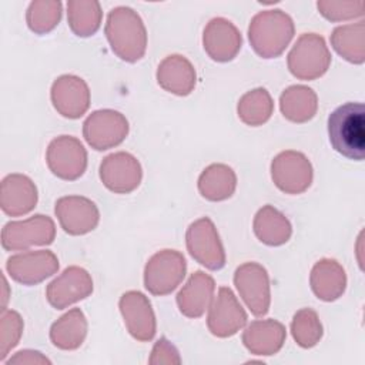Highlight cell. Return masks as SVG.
Instances as JSON below:
<instances>
[{
    "instance_id": "cell-1",
    "label": "cell",
    "mask_w": 365,
    "mask_h": 365,
    "mask_svg": "<svg viewBox=\"0 0 365 365\" xmlns=\"http://www.w3.org/2000/svg\"><path fill=\"white\" fill-rule=\"evenodd\" d=\"M104 33L118 58L135 63L144 57L147 30L141 17L133 9L125 6L113 9L107 16Z\"/></svg>"
},
{
    "instance_id": "cell-2",
    "label": "cell",
    "mask_w": 365,
    "mask_h": 365,
    "mask_svg": "<svg viewBox=\"0 0 365 365\" xmlns=\"http://www.w3.org/2000/svg\"><path fill=\"white\" fill-rule=\"evenodd\" d=\"M328 137L341 155L362 161L365 157V108L362 103H345L328 117Z\"/></svg>"
},
{
    "instance_id": "cell-3",
    "label": "cell",
    "mask_w": 365,
    "mask_h": 365,
    "mask_svg": "<svg viewBox=\"0 0 365 365\" xmlns=\"http://www.w3.org/2000/svg\"><path fill=\"white\" fill-rule=\"evenodd\" d=\"M295 33L292 19L282 10H265L255 14L248 27L254 51L262 58H275L284 53Z\"/></svg>"
},
{
    "instance_id": "cell-4",
    "label": "cell",
    "mask_w": 365,
    "mask_h": 365,
    "mask_svg": "<svg viewBox=\"0 0 365 365\" xmlns=\"http://www.w3.org/2000/svg\"><path fill=\"white\" fill-rule=\"evenodd\" d=\"M289 73L299 80H315L327 73L331 53L322 36L304 33L299 36L287 58Z\"/></svg>"
},
{
    "instance_id": "cell-5",
    "label": "cell",
    "mask_w": 365,
    "mask_h": 365,
    "mask_svg": "<svg viewBox=\"0 0 365 365\" xmlns=\"http://www.w3.org/2000/svg\"><path fill=\"white\" fill-rule=\"evenodd\" d=\"M185 271L187 262L180 251L161 250L145 264L144 287L153 295H168L182 282Z\"/></svg>"
},
{
    "instance_id": "cell-6",
    "label": "cell",
    "mask_w": 365,
    "mask_h": 365,
    "mask_svg": "<svg viewBox=\"0 0 365 365\" xmlns=\"http://www.w3.org/2000/svg\"><path fill=\"white\" fill-rule=\"evenodd\" d=\"M54 238V221L43 214L23 221H10L1 230V247L6 251H26L34 245H48Z\"/></svg>"
},
{
    "instance_id": "cell-7",
    "label": "cell",
    "mask_w": 365,
    "mask_h": 365,
    "mask_svg": "<svg viewBox=\"0 0 365 365\" xmlns=\"http://www.w3.org/2000/svg\"><path fill=\"white\" fill-rule=\"evenodd\" d=\"M185 244L190 255L211 271H218L225 265V251L214 222L202 217L190 224L185 232Z\"/></svg>"
},
{
    "instance_id": "cell-8",
    "label": "cell",
    "mask_w": 365,
    "mask_h": 365,
    "mask_svg": "<svg viewBox=\"0 0 365 365\" xmlns=\"http://www.w3.org/2000/svg\"><path fill=\"white\" fill-rule=\"evenodd\" d=\"M128 128V121L120 111L104 108L91 113L86 118L83 137L91 148L104 151L120 145L125 140Z\"/></svg>"
},
{
    "instance_id": "cell-9",
    "label": "cell",
    "mask_w": 365,
    "mask_h": 365,
    "mask_svg": "<svg viewBox=\"0 0 365 365\" xmlns=\"http://www.w3.org/2000/svg\"><path fill=\"white\" fill-rule=\"evenodd\" d=\"M271 178L282 192L301 194L312 184V164L299 151H282L271 163Z\"/></svg>"
},
{
    "instance_id": "cell-10",
    "label": "cell",
    "mask_w": 365,
    "mask_h": 365,
    "mask_svg": "<svg viewBox=\"0 0 365 365\" xmlns=\"http://www.w3.org/2000/svg\"><path fill=\"white\" fill-rule=\"evenodd\" d=\"M50 171L66 181L80 178L87 168V151L73 135H60L50 141L46 153Z\"/></svg>"
},
{
    "instance_id": "cell-11",
    "label": "cell",
    "mask_w": 365,
    "mask_h": 365,
    "mask_svg": "<svg viewBox=\"0 0 365 365\" xmlns=\"http://www.w3.org/2000/svg\"><path fill=\"white\" fill-rule=\"evenodd\" d=\"M234 284L247 308L255 317H264L271 304L269 277L258 262H244L234 272Z\"/></svg>"
},
{
    "instance_id": "cell-12",
    "label": "cell",
    "mask_w": 365,
    "mask_h": 365,
    "mask_svg": "<svg viewBox=\"0 0 365 365\" xmlns=\"http://www.w3.org/2000/svg\"><path fill=\"white\" fill-rule=\"evenodd\" d=\"M247 324V312L228 287H220L208 307L207 325L212 335L228 338Z\"/></svg>"
},
{
    "instance_id": "cell-13",
    "label": "cell",
    "mask_w": 365,
    "mask_h": 365,
    "mask_svg": "<svg viewBox=\"0 0 365 365\" xmlns=\"http://www.w3.org/2000/svg\"><path fill=\"white\" fill-rule=\"evenodd\" d=\"M98 174L101 182L111 192L128 194L140 185L143 168L133 154L118 151L103 158Z\"/></svg>"
},
{
    "instance_id": "cell-14",
    "label": "cell",
    "mask_w": 365,
    "mask_h": 365,
    "mask_svg": "<svg viewBox=\"0 0 365 365\" xmlns=\"http://www.w3.org/2000/svg\"><path fill=\"white\" fill-rule=\"evenodd\" d=\"M6 269L16 282L36 285L57 272L58 258L48 250L24 251L11 255L6 262Z\"/></svg>"
},
{
    "instance_id": "cell-15",
    "label": "cell",
    "mask_w": 365,
    "mask_h": 365,
    "mask_svg": "<svg viewBox=\"0 0 365 365\" xmlns=\"http://www.w3.org/2000/svg\"><path fill=\"white\" fill-rule=\"evenodd\" d=\"M93 292V279L88 271L71 265L54 278L46 288V298L56 309H64Z\"/></svg>"
},
{
    "instance_id": "cell-16",
    "label": "cell",
    "mask_w": 365,
    "mask_h": 365,
    "mask_svg": "<svg viewBox=\"0 0 365 365\" xmlns=\"http://www.w3.org/2000/svg\"><path fill=\"white\" fill-rule=\"evenodd\" d=\"M56 217L61 228L70 235H84L100 221V211L94 201L81 195H67L56 201Z\"/></svg>"
},
{
    "instance_id": "cell-17",
    "label": "cell",
    "mask_w": 365,
    "mask_h": 365,
    "mask_svg": "<svg viewBox=\"0 0 365 365\" xmlns=\"http://www.w3.org/2000/svg\"><path fill=\"white\" fill-rule=\"evenodd\" d=\"M120 312L130 335L140 341H151L155 335L157 322L150 299L140 291H127L118 301Z\"/></svg>"
},
{
    "instance_id": "cell-18",
    "label": "cell",
    "mask_w": 365,
    "mask_h": 365,
    "mask_svg": "<svg viewBox=\"0 0 365 365\" xmlns=\"http://www.w3.org/2000/svg\"><path fill=\"white\" fill-rule=\"evenodd\" d=\"M53 107L66 118H80L90 107L87 83L77 76L64 74L54 80L50 91Z\"/></svg>"
},
{
    "instance_id": "cell-19",
    "label": "cell",
    "mask_w": 365,
    "mask_h": 365,
    "mask_svg": "<svg viewBox=\"0 0 365 365\" xmlns=\"http://www.w3.org/2000/svg\"><path fill=\"white\" fill-rule=\"evenodd\" d=\"M241 44L242 37L240 30L224 17L210 20L204 29L202 46L205 53L214 61H231L241 50Z\"/></svg>"
},
{
    "instance_id": "cell-20",
    "label": "cell",
    "mask_w": 365,
    "mask_h": 365,
    "mask_svg": "<svg viewBox=\"0 0 365 365\" xmlns=\"http://www.w3.org/2000/svg\"><path fill=\"white\" fill-rule=\"evenodd\" d=\"M37 187L24 174H9L1 180L0 207L10 217L29 214L37 204Z\"/></svg>"
},
{
    "instance_id": "cell-21",
    "label": "cell",
    "mask_w": 365,
    "mask_h": 365,
    "mask_svg": "<svg viewBox=\"0 0 365 365\" xmlns=\"http://www.w3.org/2000/svg\"><path fill=\"white\" fill-rule=\"evenodd\" d=\"M215 291L214 278L202 271L190 275L185 285L177 294L180 312L188 318H200L208 309Z\"/></svg>"
},
{
    "instance_id": "cell-22",
    "label": "cell",
    "mask_w": 365,
    "mask_h": 365,
    "mask_svg": "<svg viewBox=\"0 0 365 365\" xmlns=\"http://www.w3.org/2000/svg\"><path fill=\"white\" fill-rule=\"evenodd\" d=\"M157 83L161 88L175 96H188L197 81L195 68L190 60L180 54L167 56L157 68Z\"/></svg>"
},
{
    "instance_id": "cell-23",
    "label": "cell",
    "mask_w": 365,
    "mask_h": 365,
    "mask_svg": "<svg viewBox=\"0 0 365 365\" xmlns=\"http://www.w3.org/2000/svg\"><path fill=\"white\" fill-rule=\"evenodd\" d=\"M287 338L285 327L277 319L252 321L242 332L244 346L254 355L277 354Z\"/></svg>"
},
{
    "instance_id": "cell-24",
    "label": "cell",
    "mask_w": 365,
    "mask_h": 365,
    "mask_svg": "<svg viewBox=\"0 0 365 365\" xmlns=\"http://www.w3.org/2000/svg\"><path fill=\"white\" fill-rule=\"evenodd\" d=\"M309 284L317 298L331 302L344 294L346 288V274L338 261L322 258L312 267Z\"/></svg>"
},
{
    "instance_id": "cell-25",
    "label": "cell",
    "mask_w": 365,
    "mask_h": 365,
    "mask_svg": "<svg viewBox=\"0 0 365 365\" xmlns=\"http://www.w3.org/2000/svg\"><path fill=\"white\" fill-rule=\"evenodd\" d=\"M252 228L257 238L269 247L285 244L292 234V225L289 220L269 204L258 210L254 217Z\"/></svg>"
},
{
    "instance_id": "cell-26",
    "label": "cell",
    "mask_w": 365,
    "mask_h": 365,
    "mask_svg": "<svg viewBox=\"0 0 365 365\" xmlns=\"http://www.w3.org/2000/svg\"><path fill=\"white\" fill-rule=\"evenodd\" d=\"M87 335V319L80 308H73L61 315L50 328V339L54 346L73 351L81 346Z\"/></svg>"
},
{
    "instance_id": "cell-27",
    "label": "cell",
    "mask_w": 365,
    "mask_h": 365,
    "mask_svg": "<svg viewBox=\"0 0 365 365\" xmlns=\"http://www.w3.org/2000/svg\"><path fill=\"white\" fill-rule=\"evenodd\" d=\"M282 115L292 123L309 121L318 110V97L311 87L298 84L285 88L279 97Z\"/></svg>"
},
{
    "instance_id": "cell-28",
    "label": "cell",
    "mask_w": 365,
    "mask_h": 365,
    "mask_svg": "<svg viewBox=\"0 0 365 365\" xmlns=\"http://www.w3.org/2000/svg\"><path fill=\"white\" fill-rule=\"evenodd\" d=\"M237 188V175L227 164L208 165L198 178V191L208 201H224Z\"/></svg>"
},
{
    "instance_id": "cell-29",
    "label": "cell",
    "mask_w": 365,
    "mask_h": 365,
    "mask_svg": "<svg viewBox=\"0 0 365 365\" xmlns=\"http://www.w3.org/2000/svg\"><path fill=\"white\" fill-rule=\"evenodd\" d=\"M365 24L364 21L338 26L331 34L334 50L346 61L362 64L365 60Z\"/></svg>"
},
{
    "instance_id": "cell-30",
    "label": "cell",
    "mask_w": 365,
    "mask_h": 365,
    "mask_svg": "<svg viewBox=\"0 0 365 365\" xmlns=\"http://www.w3.org/2000/svg\"><path fill=\"white\" fill-rule=\"evenodd\" d=\"M103 11L96 0H70L67 3V21L78 37L93 36L101 26Z\"/></svg>"
},
{
    "instance_id": "cell-31",
    "label": "cell",
    "mask_w": 365,
    "mask_h": 365,
    "mask_svg": "<svg viewBox=\"0 0 365 365\" xmlns=\"http://www.w3.org/2000/svg\"><path fill=\"white\" fill-rule=\"evenodd\" d=\"M274 111L271 94L264 87L247 91L238 101L237 113L242 123L251 127H258L267 123Z\"/></svg>"
},
{
    "instance_id": "cell-32",
    "label": "cell",
    "mask_w": 365,
    "mask_h": 365,
    "mask_svg": "<svg viewBox=\"0 0 365 365\" xmlns=\"http://www.w3.org/2000/svg\"><path fill=\"white\" fill-rule=\"evenodd\" d=\"M322 324L318 314L311 308L295 312L291 321V334L301 348H312L322 338Z\"/></svg>"
},
{
    "instance_id": "cell-33",
    "label": "cell",
    "mask_w": 365,
    "mask_h": 365,
    "mask_svg": "<svg viewBox=\"0 0 365 365\" xmlns=\"http://www.w3.org/2000/svg\"><path fill=\"white\" fill-rule=\"evenodd\" d=\"M61 11L63 10L60 1H31L26 13L27 26L36 34H46L58 24L61 19Z\"/></svg>"
},
{
    "instance_id": "cell-34",
    "label": "cell",
    "mask_w": 365,
    "mask_h": 365,
    "mask_svg": "<svg viewBox=\"0 0 365 365\" xmlns=\"http://www.w3.org/2000/svg\"><path fill=\"white\" fill-rule=\"evenodd\" d=\"M23 319L19 312L3 308L0 317V359L4 361L9 352L19 344L23 334Z\"/></svg>"
},
{
    "instance_id": "cell-35",
    "label": "cell",
    "mask_w": 365,
    "mask_h": 365,
    "mask_svg": "<svg viewBox=\"0 0 365 365\" xmlns=\"http://www.w3.org/2000/svg\"><path fill=\"white\" fill-rule=\"evenodd\" d=\"M319 13L329 21H342L364 14V1H317Z\"/></svg>"
},
{
    "instance_id": "cell-36",
    "label": "cell",
    "mask_w": 365,
    "mask_h": 365,
    "mask_svg": "<svg viewBox=\"0 0 365 365\" xmlns=\"http://www.w3.org/2000/svg\"><path fill=\"white\" fill-rule=\"evenodd\" d=\"M148 364H151V365H160V364L178 365V364H181V358H180L177 348L167 338L163 336L154 344Z\"/></svg>"
},
{
    "instance_id": "cell-37",
    "label": "cell",
    "mask_w": 365,
    "mask_h": 365,
    "mask_svg": "<svg viewBox=\"0 0 365 365\" xmlns=\"http://www.w3.org/2000/svg\"><path fill=\"white\" fill-rule=\"evenodd\" d=\"M7 365L19 364V365H34V364H47L50 365L51 361L46 358L41 352L33 351V349H23L16 352L10 359L6 361Z\"/></svg>"
}]
</instances>
